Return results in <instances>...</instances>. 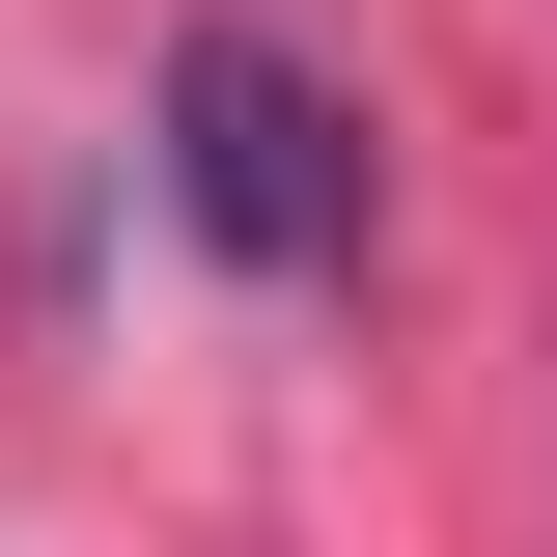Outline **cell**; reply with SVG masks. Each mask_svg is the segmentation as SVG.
Instances as JSON below:
<instances>
[{"mask_svg":"<svg viewBox=\"0 0 557 557\" xmlns=\"http://www.w3.org/2000/svg\"><path fill=\"white\" fill-rule=\"evenodd\" d=\"M168 223L251 251V278H335L362 251V112L278 57V28H196V57H168Z\"/></svg>","mask_w":557,"mask_h":557,"instance_id":"cell-1","label":"cell"}]
</instances>
